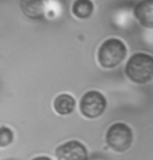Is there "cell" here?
I'll return each mask as SVG.
<instances>
[{"mask_svg": "<svg viewBox=\"0 0 153 160\" xmlns=\"http://www.w3.org/2000/svg\"><path fill=\"white\" fill-rule=\"evenodd\" d=\"M125 73L136 84H147L153 80V57L147 53H134L128 60Z\"/></svg>", "mask_w": 153, "mask_h": 160, "instance_id": "1", "label": "cell"}, {"mask_svg": "<svg viewBox=\"0 0 153 160\" xmlns=\"http://www.w3.org/2000/svg\"><path fill=\"white\" fill-rule=\"evenodd\" d=\"M127 55L125 43L120 39L110 38L105 40L99 48L98 61L102 67L111 69L124 61Z\"/></svg>", "mask_w": 153, "mask_h": 160, "instance_id": "2", "label": "cell"}, {"mask_svg": "<svg viewBox=\"0 0 153 160\" xmlns=\"http://www.w3.org/2000/svg\"><path fill=\"white\" fill-rule=\"evenodd\" d=\"M133 140L132 130L124 122H115L108 129L106 142L113 151L119 153L125 152L130 148Z\"/></svg>", "mask_w": 153, "mask_h": 160, "instance_id": "3", "label": "cell"}, {"mask_svg": "<svg viewBox=\"0 0 153 160\" xmlns=\"http://www.w3.org/2000/svg\"><path fill=\"white\" fill-rule=\"evenodd\" d=\"M106 98L99 91H88L82 96L80 102L81 113L87 118H97L106 109Z\"/></svg>", "mask_w": 153, "mask_h": 160, "instance_id": "4", "label": "cell"}, {"mask_svg": "<svg viewBox=\"0 0 153 160\" xmlns=\"http://www.w3.org/2000/svg\"><path fill=\"white\" fill-rule=\"evenodd\" d=\"M58 160H88L86 147L78 140H70L57 148Z\"/></svg>", "mask_w": 153, "mask_h": 160, "instance_id": "5", "label": "cell"}, {"mask_svg": "<svg viewBox=\"0 0 153 160\" xmlns=\"http://www.w3.org/2000/svg\"><path fill=\"white\" fill-rule=\"evenodd\" d=\"M48 0H20V10L31 19H41L45 15Z\"/></svg>", "mask_w": 153, "mask_h": 160, "instance_id": "6", "label": "cell"}, {"mask_svg": "<svg viewBox=\"0 0 153 160\" xmlns=\"http://www.w3.org/2000/svg\"><path fill=\"white\" fill-rule=\"evenodd\" d=\"M134 17L146 28H153V0H142L134 7Z\"/></svg>", "mask_w": 153, "mask_h": 160, "instance_id": "7", "label": "cell"}, {"mask_svg": "<svg viewBox=\"0 0 153 160\" xmlns=\"http://www.w3.org/2000/svg\"><path fill=\"white\" fill-rule=\"evenodd\" d=\"M76 107V101L71 95L69 94H60L56 98L54 102V108L56 112L60 115H68L73 113Z\"/></svg>", "mask_w": 153, "mask_h": 160, "instance_id": "8", "label": "cell"}, {"mask_svg": "<svg viewBox=\"0 0 153 160\" xmlns=\"http://www.w3.org/2000/svg\"><path fill=\"white\" fill-rule=\"evenodd\" d=\"M94 8L91 0H76L73 4V14L79 19H86L92 15Z\"/></svg>", "mask_w": 153, "mask_h": 160, "instance_id": "9", "label": "cell"}, {"mask_svg": "<svg viewBox=\"0 0 153 160\" xmlns=\"http://www.w3.org/2000/svg\"><path fill=\"white\" fill-rule=\"evenodd\" d=\"M14 139V134L11 129L7 127H1L0 129V147L4 148L12 143Z\"/></svg>", "mask_w": 153, "mask_h": 160, "instance_id": "10", "label": "cell"}, {"mask_svg": "<svg viewBox=\"0 0 153 160\" xmlns=\"http://www.w3.org/2000/svg\"><path fill=\"white\" fill-rule=\"evenodd\" d=\"M33 160H52L49 158V157H47V156H38V157H36V158H34Z\"/></svg>", "mask_w": 153, "mask_h": 160, "instance_id": "11", "label": "cell"}]
</instances>
